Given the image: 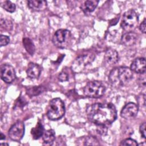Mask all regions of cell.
I'll use <instances>...</instances> for the list:
<instances>
[{
    "instance_id": "4fadbf2b",
    "label": "cell",
    "mask_w": 146,
    "mask_h": 146,
    "mask_svg": "<svg viewBox=\"0 0 146 146\" xmlns=\"http://www.w3.org/2000/svg\"><path fill=\"white\" fill-rule=\"evenodd\" d=\"M119 55L117 52L112 48L108 49L104 54V60L110 65H113L119 61Z\"/></svg>"
},
{
    "instance_id": "5b68a950",
    "label": "cell",
    "mask_w": 146,
    "mask_h": 146,
    "mask_svg": "<svg viewBox=\"0 0 146 146\" xmlns=\"http://www.w3.org/2000/svg\"><path fill=\"white\" fill-rule=\"evenodd\" d=\"M72 40L71 32L66 29H59L57 30L52 38V42L57 47L65 48L68 47Z\"/></svg>"
},
{
    "instance_id": "3957f363",
    "label": "cell",
    "mask_w": 146,
    "mask_h": 146,
    "mask_svg": "<svg viewBox=\"0 0 146 146\" xmlns=\"http://www.w3.org/2000/svg\"><path fill=\"white\" fill-rule=\"evenodd\" d=\"M64 104L60 99L54 98L50 101L47 111V116L50 120H59L64 116Z\"/></svg>"
},
{
    "instance_id": "d4e9b609",
    "label": "cell",
    "mask_w": 146,
    "mask_h": 146,
    "mask_svg": "<svg viewBox=\"0 0 146 146\" xmlns=\"http://www.w3.org/2000/svg\"><path fill=\"white\" fill-rule=\"evenodd\" d=\"M97 131L100 135H106L107 132V129L105 125H97Z\"/></svg>"
},
{
    "instance_id": "cb8c5ba5",
    "label": "cell",
    "mask_w": 146,
    "mask_h": 146,
    "mask_svg": "<svg viewBox=\"0 0 146 146\" xmlns=\"http://www.w3.org/2000/svg\"><path fill=\"white\" fill-rule=\"evenodd\" d=\"M10 42V38L6 35H1L0 36V45L1 46H6Z\"/></svg>"
},
{
    "instance_id": "ac0fdd59",
    "label": "cell",
    "mask_w": 146,
    "mask_h": 146,
    "mask_svg": "<svg viewBox=\"0 0 146 146\" xmlns=\"http://www.w3.org/2000/svg\"><path fill=\"white\" fill-rule=\"evenodd\" d=\"M22 43L27 52H28L31 55H33L35 52V48L32 40L29 38H25L23 39Z\"/></svg>"
},
{
    "instance_id": "f546056e",
    "label": "cell",
    "mask_w": 146,
    "mask_h": 146,
    "mask_svg": "<svg viewBox=\"0 0 146 146\" xmlns=\"http://www.w3.org/2000/svg\"><path fill=\"white\" fill-rule=\"evenodd\" d=\"M1 145H8L9 144H6V143H1Z\"/></svg>"
},
{
    "instance_id": "8992f818",
    "label": "cell",
    "mask_w": 146,
    "mask_h": 146,
    "mask_svg": "<svg viewBox=\"0 0 146 146\" xmlns=\"http://www.w3.org/2000/svg\"><path fill=\"white\" fill-rule=\"evenodd\" d=\"M139 17L136 11L132 9L124 13L120 24L121 27L128 32L132 31L137 27Z\"/></svg>"
},
{
    "instance_id": "83f0119b",
    "label": "cell",
    "mask_w": 146,
    "mask_h": 146,
    "mask_svg": "<svg viewBox=\"0 0 146 146\" xmlns=\"http://www.w3.org/2000/svg\"><path fill=\"white\" fill-rule=\"evenodd\" d=\"M139 29L141 32H143V33H145V19H144L140 25Z\"/></svg>"
},
{
    "instance_id": "4316f807",
    "label": "cell",
    "mask_w": 146,
    "mask_h": 146,
    "mask_svg": "<svg viewBox=\"0 0 146 146\" xmlns=\"http://www.w3.org/2000/svg\"><path fill=\"white\" fill-rule=\"evenodd\" d=\"M145 127H146V124L145 123H143L140 127V132L141 135V136L144 138L145 139Z\"/></svg>"
},
{
    "instance_id": "603a6c76",
    "label": "cell",
    "mask_w": 146,
    "mask_h": 146,
    "mask_svg": "<svg viewBox=\"0 0 146 146\" xmlns=\"http://www.w3.org/2000/svg\"><path fill=\"white\" fill-rule=\"evenodd\" d=\"M99 143L98 140L93 137H88L86 139L85 141L84 145H99Z\"/></svg>"
},
{
    "instance_id": "7402d4cb",
    "label": "cell",
    "mask_w": 146,
    "mask_h": 146,
    "mask_svg": "<svg viewBox=\"0 0 146 146\" xmlns=\"http://www.w3.org/2000/svg\"><path fill=\"white\" fill-rule=\"evenodd\" d=\"M120 145H130V146H136L138 144L137 142L132 139H126L123 140L120 144Z\"/></svg>"
},
{
    "instance_id": "52a82bcc",
    "label": "cell",
    "mask_w": 146,
    "mask_h": 146,
    "mask_svg": "<svg viewBox=\"0 0 146 146\" xmlns=\"http://www.w3.org/2000/svg\"><path fill=\"white\" fill-rule=\"evenodd\" d=\"M95 58L93 54H83L78 56L72 63V70L75 72L80 71L88 64L91 63Z\"/></svg>"
},
{
    "instance_id": "5bb4252c",
    "label": "cell",
    "mask_w": 146,
    "mask_h": 146,
    "mask_svg": "<svg viewBox=\"0 0 146 146\" xmlns=\"http://www.w3.org/2000/svg\"><path fill=\"white\" fill-rule=\"evenodd\" d=\"M41 73V68L39 65L34 63H30L26 71L27 75L31 79H37Z\"/></svg>"
},
{
    "instance_id": "6da1fadb",
    "label": "cell",
    "mask_w": 146,
    "mask_h": 146,
    "mask_svg": "<svg viewBox=\"0 0 146 146\" xmlns=\"http://www.w3.org/2000/svg\"><path fill=\"white\" fill-rule=\"evenodd\" d=\"M86 112L89 120L96 125L111 124L117 117L116 108L110 103H94L87 107Z\"/></svg>"
},
{
    "instance_id": "30bf717a",
    "label": "cell",
    "mask_w": 146,
    "mask_h": 146,
    "mask_svg": "<svg viewBox=\"0 0 146 146\" xmlns=\"http://www.w3.org/2000/svg\"><path fill=\"white\" fill-rule=\"evenodd\" d=\"M139 111V107L134 103H129L124 106L122 108L120 115L125 119H129L135 117Z\"/></svg>"
},
{
    "instance_id": "e0dca14e",
    "label": "cell",
    "mask_w": 146,
    "mask_h": 146,
    "mask_svg": "<svg viewBox=\"0 0 146 146\" xmlns=\"http://www.w3.org/2000/svg\"><path fill=\"white\" fill-rule=\"evenodd\" d=\"M44 128L41 122L38 121L36 125L31 130V134L34 139H38L43 134Z\"/></svg>"
},
{
    "instance_id": "8fae6325",
    "label": "cell",
    "mask_w": 146,
    "mask_h": 146,
    "mask_svg": "<svg viewBox=\"0 0 146 146\" xmlns=\"http://www.w3.org/2000/svg\"><path fill=\"white\" fill-rule=\"evenodd\" d=\"M145 59L144 58H137L133 60L130 69L139 74H144L145 72Z\"/></svg>"
},
{
    "instance_id": "44dd1931",
    "label": "cell",
    "mask_w": 146,
    "mask_h": 146,
    "mask_svg": "<svg viewBox=\"0 0 146 146\" xmlns=\"http://www.w3.org/2000/svg\"><path fill=\"white\" fill-rule=\"evenodd\" d=\"M2 7L8 12L13 13L15 10V5L10 1H5L2 4Z\"/></svg>"
},
{
    "instance_id": "484cf974",
    "label": "cell",
    "mask_w": 146,
    "mask_h": 146,
    "mask_svg": "<svg viewBox=\"0 0 146 146\" xmlns=\"http://www.w3.org/2000/svg\"><path fill=\"white\" fill-rule=\"evenodd\" d=\"M68 75L65 72H61L59 76L58 79L60 82H66L68 80Z\"/></svg>"
},
{
    "instance_id": "277c9868",
    "label": "cell",
    "mask_w": 146,
    "mask_h": 146,
    "mask_svg": "<svg viewBox=\"0 0 146 146\" xmlns=\"http://www.w3.org/2000/svg\"><path fill=\"white\" fill-rule=\"evenodd\" d=\"M106 91L104 85L100 81L88 82L84 88V94L89 98H99L102 96Z\"/></svg>"
},
{
    "instance_id": "f1b7e54d",
    "label": "cell",
    "mask_w": 146,
    "mask_h": 146,
    "mask_svg": "<svg viewBox=\"0 0 146 146\" xmlns=\"http://www.w3.org/2000/svg\"><path fill=\"white\" fill-rule=\"evenodd\" d=\"M5 139V136L2 133H1V140H2Z\"/></svg>"
},
{
    "instance_id": "9c48e42d",
    "label": "cell",
    "mask_w": 146,
    "mask_h": 146,
    "mask_svg": "<svg viewBox=\"0 0 146 146\" xmlns=\"http://www.w3.org/2000/svg\"><path fill=\"white\" fill-rule=\"evenodd\" d=\"M1 77L7 83L13 82L16 77L14 67L10 64H3L1 67Z\"/></svg>"
},
{
    "instance_id": "2e32d148",
    "label": "cell",
    "mask_w": 146,
    "mask_h": 146,
    "mask_svg": "<svg viewBox=\"0 0 146 146\" xmlns=\"http://www.w3.org/2000/svg\"><path fill=\"white\" fill-rule=\"evenodd\" d=\"M99 1L95 0L86 1L82 5V10L85 14H90L95 9Z\"/></svg>"
},
{
    "instance_id": "ba28073f",
    "label": "cell",
    "mask_w": 146,
    "mask_h": 146,
    "mask_svg": "<svg viewBox=\"0 0 146 146\" xmlns=\"http://www.w3.org/2000/svg\"><path fill=\"white\" fill-rule=\"evenodd\" d=\"M25 125L22 121H19L13 125L9 130L10 138L16 141L21 140L24 136Z\"/></svg>"
},
{
    "instance_id": "7a4b0ae2",
    "label": "cell",
    "mask_w": 146,
    "mask_h": 146,
    "mask_svg": "<svg viewBox=\"0 0 146 146\" xmlns=\"http://www.w3.org/2000/svg\"><path fill=\"white\" fill-rule=\"evenodd\" d=\"M132 76V71L129 68L121 66L112 70L108 79L113 87H119L127 84L131 80Z\"/></svg>"
},
{
    "instance_id": "7c38bea8",
    "label": "cell",
    "mask_w": 146,
    "mask_h": 146,
    "mask_svg": "<svg viewBox=\"0 0 146 146\" xmlns=\"http://www.w3.org/2000/svg\"><path fill=\"white\" fill-rule=\"evenodd\" d=\"M137 34L132 31H129L123 34L121 38V43L125 46H131L133 45L137 40Z\"/></svg>"
},
{
    "instance_id": "ffe728a7",
    "label": "cell",
    "mask_w": 146,
    "mask_h": 146,
    "mask_svg": "<svg viewBox=\"0 0 146 146\" xmlns=\"http://www.w3.org/2000/svg\"><path fill=\"white\" fill-rule=\"evenodd\" d=\"M44 88L42 86H34L27 89V94L30 96H36L42 92Z\"/></svg>"
},
{
    "instance_id": "d6986e66",
    "label": "cell",
    "mask_w": 146,
    "mask_h": 146,
    "mask_svg": "<svg viewBox=\"0 0 146 146\" xmlns=\"http://www.w3.org/2000/svg\"><path fill=\"white\" fill-rule=\"evenodd\" d=\"M55 131L53 129H48L43 132V140L46 144H51L55 140Z\"/></svg>"
},
{
    "instance_id": "9a60e30c",
    "label": "cell",
    "mask_w": 146,
    "mask_h": 146,
    "mask_svg": "<svg viewBox=\"0 0 146 146\" xmlns=\"http://www.w3.org/2000/svg\"><path fill=\"white\" fill-rule=\"evenodd\" d=\"M28 6L33 10L34 11H43L44 10L47 6V3L46 1L31 0L28 1Z\"/></svg>"
}]
</instances>
